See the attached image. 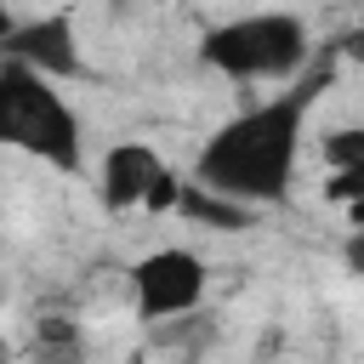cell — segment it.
Returning <instances> with one entry per match:
<instances>
[{
  "label": "cell",
  "instance_id": "obj_5",
  "mask_svg": "<svg viewBox=\"0 0 364 364\" xmlns=\"http://www.w3.org/2000/svg\"><path fill=\"white\" fill-rule=\"evenodd\" d=\"M0 57L28 63V68H40L46 80H74V74H85L80 34H74V17H68V11H46V17L17 23V28L0 40Z\"/></svg>",
  "mask_w": 364,
  "mask_h": 364
},
{
  "label": "cell",
  "instance_id": "obj_9",
  "mask_svg": "<svg viewBox=\"0 0 364 364\" xmlns=\"http://www.w3.org/2000/svg\"><path fill=\"white\" fill-rule=\"evenodd\" d=\"M324 199H330V205H341L353 228H364V165H353V171H330Z\"/></svg>",
  "mask_w": 364,
  "mask_h": 364
},
{
  "label": "cell",
  "instance_id": "obj_1",
  "mask_svg": "<svg viewBox=\"0 0 364 364\" xmlns=\"http://www.w3.org/2000/svg\"><path fill=\"white\" fill-rule=\"evenodd\" d=\"M330 91V63L318 74H301L290 91L239 108L228 125H216L193 159V182H205L210 193L256 210V205H279L296 182L301 165V136H307V114L313 102Z\"/></svg>",
  "mask_w": 364,
  "mask_h": 364
},
{
  "label": "cell",
  "instance_id": "obj_4",
  "mask_svg": "<svg viewBox=\"0 0 364 364\" xmlns=\"http://www.w3.org/2000/svg\"><path fill=\"white\" fill-rule=\"evenodd\" d=\"M205 262L182 245H165V250H148L136 267H131V301L142 318H176V313H193L205 301Z\"/></svg>",
  "mask_w": 364,
  "mask_h": 364
},
{
  "label": "cell",
  "instance_id": "obj_3",
  "mask_svg": "<svg viewBox=\"0 0 364 364\" xmlns=\"http://www.w3.org/2000/svg\"><path fill=\"white\" fill-rule=\"evenodd\" d=\"M313 57V34L296 11L228 17L199 40V63L228 80H290Z\"/></svg>",
  "mask_w": 364,
  "mask_h": 364
},
{
  "label": "cell",
  "instance_id": "obj_11",
  "mask_svg": "<svg viewBox=\"0 0 364 364\" xmlns=\"http://www.w3.org/2000/svg\"><path fill=\"white\" fill-rule=\"evenodd\" d=\"M341 262H347V273H358V279H364V228H353V233H347Z\"/></svg>",
  "mask_w": 364,
  "mask_h": 364
},
{
  "label": "cell",
  "instance_id": "obj_6",
  "mask_svg": "<svg viewBox=\"0 0 364 364\" xmlns=\"http://www.w3.org/2000/svg\"><path fill=\"white\" fill-rule=\"evenodd\" d=\"M171 176V165L148 148V142H114L108 154H102V165H97V193H102V205L108 210H148V199H154V188Z\"/></svg>",
  "mask_w": 364,
  "mask_h": 364
},
{
  "label": "cell",
  "instance_id": "obj_13",
  "mask_svg": "<svg viewBox=\"0 0 364 364\" xmlns=\"http://www.w3.org/2000/svg\"><path fill=\"white\" fill-rule=\"evenodd\" d=\"M11 28H17V23H11V11H6V0H0V40H6Z\"/></svg>",
  "mask_w": 364,
  "mask_h": 364
},
{
  "label": "cell",
  "instance_id": "obj_2",
  "mask_svg": "<svg viewBox=\"0 0 364 364\" xmlns=\"http://www.w3.org/2000/svg\"><path fill=\"white\" fill-rule=\"evenodd\" d=\"M0 148L28 154L51 171H85V125L74 102L28 63H0Z\"/></svg>",
  "mask_w": 364,
  "mask_h": 364
},
{
  "label": "cell",
  "instance_id": "obj_10",
  "mask_svg": "<svg viewBox=\"0 0 364 364\" xmlns=\"http://www.w3.org/2000/svg\"><path fill=\"white\" fill-rule=\"evenodd\" d=\"M318 154H324L330 171H353V165H364V125H341V131H330V136L318 142Z\"/></svg>",
  "mask_w": 364,
  "mask_h": 364
},
{
  "label": "cell",
  "instance_id": "obj_8",
  "mask_svg": "<svg viewBox=\"0 0 364 364\" xmlns=\"http://www.w3.org/2000/svg\"><path fill=\"white\" fill-rule=\"evenodd\" d=\"M34 364H80V330L63 318H46L34 336Z\"/></svg>",
  "mask_w": 364,
  "mask_h": 364
},
{
  "label": "cell",
  "instance_id": "obj_7",
  "mask_svg": "<svg viewBox=\"0 0 364 364\" xmlns=\"http://www.w3.org/2000/svg\"><path fill=\"white\" fill-rule=\"evenodd\" d=\"M176 216H188V222H205V228H245V205H233V199H222V193H210L205 182H182V199H176Z\"/></svg>",
  "mask_w": 364,
  "mask_h": 364
},
{
  "label": "cell",
  "instance_id": "obj_12",
  "mask_svg": "<svg viewBox=\"0 0 364 364\" xmlns=\"http://www.w3.org/2000/svg\"><path fill=\"white\" fill-rule=\"evenodd\" d=\"M341 51H347V57H358V63H364V28H353V34H341Z\"/></svg>",
  "mask_w": 364,
  "mask_h": 364
}]
</instances>
